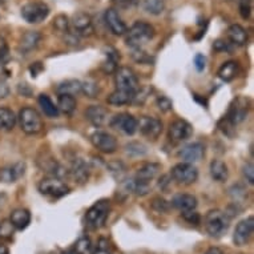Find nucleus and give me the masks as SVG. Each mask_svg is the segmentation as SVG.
<instances>
[{"label":"nucleus","instance_id":"1","mask_svg":"<svg viewBox=\"0 0 254 254\" xmlns=\"http://www.w3.org/2000/svg\"><path fill=\"white\" fill-rule=\"evenodd\" d=\"M154 36V28L149 23L136 21L125 32V43L130 48H142L146 43L150 42Z\"/></svg>","mask_w":254,"mask_h":254},{"label":"nucleus","instance_id":"2","mask_svg":"<svg viewBox=\"0 0 254 254\" xmlns=\"http://www.w3.org/2000/svg\"><path fill=\"white\" fill-rule=\"evenodd\" d=\"M204 225L210 237L220 238L229 229L230 218L228 213H224L220 209H213L206 213Z\"/></svg>","mask_w":254,"mask_h":254},{"label":"nucleus","instance_id":"3","mask_svg":"<svg viewBox=\"0 0 254 254\" xmlns=\"http://www.w3.org/2000/svg\"><path fill=\"white\" fill-rule=\"evenodd\" d=\"M19 124H20L21 130L27 134H38L43 129V120L40 113L31 107H25L19 112Z\"/></svg>","mask_w":254,"mask_h":254},{"label":"nucleus","instance_id":"4","mask_svg":"<svg viewBox=\"0 0 254 254\" xmlns=\"http://www.w3.org/2000/svg\"><path fill=\"white\" fill-rule=\"evenodd\" d=\"M109 210H111V204L108 200H100L95 202L88 209L85 214L87 225L92 229H100L101 226H104L105 221L108 218Z\"/></svg>","mask_w":254,"mask_h":254},{"label":"nucleus","instance_id":"5","mask_svg":"<svg viewBox=\"0 0 254 254\" xmlns=\"http://www.w3.org/2000/svg\"><path fill=\"white\" fill-rule=\"evenodd\" d=\"M50 7L43 1H31L21 7V16L29 24H39L48 17Z\"/></svg>","mask_w":254,"mask_h":254},{"label":"nucleus","instance_id":"6","mask_svg":"<svg viewBox=\"0 0 254 254\" xmlns=\"http://www.w3.org/2000/svg\"><path fill=\"white\" fill-rule=\"evenodd\" d=\"M171 176L180 185H192L198 179V171L193 164L180 163L172 168Z\"/></svg>","mask_w":254,"mask_h":254},{"label":"nucleus","instance_id":"7","mask_svg":"<svg viewBox=\"0 0 254 254\" xmlns=\"http://www.w3.org/2000/svg\"><path fill=\"white\" fill-rule=\"evenodd\" d=\"M39 192L44 196L60 198L69 193V188L65 183H63L60 179L56 177H46L39 183Z\"/></svg>","mask_w":254,"mask_h":254},{"label":"nucleus","instance_id":"8","mask_svg":"<svg viewBox=\"0 0 254 254\" xmlns=\"http://www.w3.org/2000/svg\"><path fill=\"white\" fill-rule=\"evenodd\" d=\"M115 83L117 89L134 92L138 88V79L134 71L129 67L117 68L115 72Z\"/></svg>","mask_w":254,"mask_h":254},{"label":"nucleus","instance_id":"9","mask_svg":"<svg viewBox=\"0 0 254 254\" xmlns=\"http://www.w3.org/2000/svg\"><path fill=\"white\" fill-rule=\"evenodd\" d=\"M137 130L148 140H157L163 132V123L156 117L142 116L137 120Z\"/></svg>","mask_w":254,"mask_h":254},{"label":"nucleus","instance_id":"10","mask_svg":"<svg viewBox=\"0 0 254 254\" xmlns=\"http://www.w3.org/2000/svg\"><path fill=\"white\" fill-rule=\"evenodd\" d=\"M91 142L97 150L103 153H115L117 149L116 137L103 130H96L95 133H92Z\"/></svg>","mask_w":254,"mask_h":254},{"label":"nucleus","instance_id":"11","mask_svg":"<svg viewBox=\"0 0 254 254\" xmlns=\"http://www.w3.org/2000/svg\"><path fill=\"white\" fill-rule=\"evenodd\" d=\"M109 124L113 129H117L123 132L124 134L132 136L137 132V119H134L129 113H120L112 117Z\"/></svg>","mask_w":254,"mask_h":254},{"label":"nucleus","instance_id":"12","mask_svg":"<svg viewBox=\"0 0 254 254\" xmlns=\"http://www.w3.org/2000/svg\"><path fill=\"white\" fill-rule=\"evenodd\" d=\"M193 134L192 125L189 124L185 120H176L169 125V130H168V137L172 142L179 144L190 137Z\"/></svg>","mask_w":254,"mask_h":254},{"label":"nucleus","instance_id":"13","mask_svg":"<svg viewBox=\"0 0 254 254\" xmlns=\"http://www.w3.org/2000/svg\"><path fill=\"white\" fill-rule=\"evenodd\" d=\"M39 167L42 168L43 172H46L50 177H56V179H65L68 176V171L64 167L56 161V158L52 157L51 154H43V157L38 160Z\"/></svg>","mask_w":254,"mask_h":254},{"label":"nucleus","instance_id":"14","mask_svg":"<svg viewBox=\"0 0 254 254\" xmlns=\"http://www.w3.org/2000/svg\"><path fill=\"white\" fill-rule=\"evenodd\" d=\"M248 111H249V100L245 97H237L233 101V104L230 105L229 112L226 115L225 120L229 121L230 124L234 127V125L240 124L245 120Z\"/></svg>","mask_w":254,"mask_h":254},{"label":"nucleus","instance_id":"15","mask_svg":"<svg viewBox=\"0 0 254 254\" xmlns=\"http://www.w3.org/2000/svg\"><path fill=\"white\" fill-rule=\"evenodd\" d=\"M254 230V218L252 216L240 221L236 226L233 234V241L236 246H245L250 241V238L253 236Z\"/></svg>","mask_w":254,"mask_h":254},{"label":"nucleus","instance_id":"16","mask_svg":"<svg viewBox=\"0 0 254 254\" xmlns=\"http://www.w3.org/2000/svg\"><path fill=\"white\" fill-rule=\"evenodd\" d=\"M72 31L76 36H91L93 32L91 16L85 12H77L73 15L72 20L69 21Z\"/></svg>","mask_w":254,"mask_h":254},{"label":"nucleus","instance_id":"17","mask_svg":"<svg viewBox=\"0 0 254 254\" xmlns=\"http://www.w3.org/2000/svg\"><path fill=\"white\" fill-rule=\"evenodd\" d=\"M89 175H91L89 165L84 161L83 158H75L72 161L69 169H68V176L77 184L87 183Z\"/></svg>","mask_w":254,"mask_h":254},{"label":"nucleus","instance_id":"18","mask_svg":"<svg viewBox=\"0 0 254 254\" xmlns=\"http://www.w3.org/2000/svg\"><path fill=\"white\" fill-rule=\"evenodd\" d=\"M205 154V146L201 142H193L189 145L184 146L183 149L179 152L180 158L183 160L184 163H197L202 160Z\"/></svg>","mask_w":254,"mask_h":254},{"label":"nucleus","instance_id":"19","mask_svg":"<svg viewBox=\"0 0 254 254\" xmlns=\"http://www.w3.org/2000/svg\"><path fill=\"white\" fill-rule=\"evenodd\" d=\"M104 19L107 25H108L109 31L113 35H116V36H123V35H125L128 28H127V25H125V23L123 21V19H121V16L119 15L116 9H107L104 13Z\"/></svg>","mask_w":254,"mask_h":254},{"label":"nucleus","instance_id":"20","mask_svg":"<svg viewBox=\"0 0 254 254\" xmlns=\"http://www.w3.org/2000/svg\"><path fill=\"white\" fill-rule=\"evenodd\" d=\"M85 117L93 127H103L108 123V112L100 105H91L85 111Z\"/></svg>","mask_w":254,"mask_h":254},{"label":"nucleus","instance_id":"21","mask_svg":"<svg viewBox=\"0 0 254 254\" xmlns=\"http://www.w3.org/2000/svg\"><path fill=\"white\" fill-rule=\"evenodd\" d=\"M172 205L180 212H190L197 208V198L193 194L179 193L172 198Z\"/></svg>","mask_w":254,"mask_h":254},{"label":"nucleus","instance_id":"22","mask_svg":"<svg viewBox=\"0 0 254 254\" xmlns=\"http://www.w3.org/2000/svg\"><path fill=\"white\" fill-rule=\"evenodd\" d=\"M25 173V164L16 163L0 171V180L4 183H15L20 180Z\"/></svg>","mask_w":254,"mask_h":254},{"label":"nucleus","instance_id":"23","mask_svg":"<svg viewBox=\"0 0 254 254\" xmlns=\"http://www.w3.org/2000/svg\"><path fill=\"white\" fill-rule=\"evenodd\" d=\"M121 183H123V187H124L127 192L136 194V196H145L150 190L149 183L137 180L136 177L134 179L125 180V181H121Z\"/></svg>","mask_w":254,"mask_h":254},{"label":"nucleus","instance_id":"24","mask_svg":"<svg viewBox=\"0 0 254 254\" xmlns=\"http://www.w3.org/2000/svg\"><path fill=\"white\" fill-rule=\"evenodd\" d=\"M9 221H11V224H12V226L15 229L23 230L31 224V213H29V210H27V209H15V210L11 213Z\"/></svg>","mask_w":254,"mask_h":254},{"label":"nucleus","instance_id":"25","mask_svg":"<svg viewBox=\"0 0 254 254\" xmlns=\"http://www.w3.org/2000/svg\"><path fill=\"white\" fill-rule=\"evenodd\" d=\"M226 35H228V39L230 40L232 44L238 47L245 46L248 43V32L246 29L240 24H232L226 31Z\"/></svg>","mask_w":254,"mask_h":254},{"label":"nucleus","instance_id":"26","mask_svg":"<svg viewBox=\"0 0 254 254\" xmlns=\"http://www.w3.org/2000/svg\"><path fill=\"white\" fill-rule=\"evenodd\" d=\"M210 176L212 179L217 183H225L228 177H229V171H228V167L224 161L221 160H213L210 163Z\"/></svg>","mask_w":254,"mask_h":254},{"label":"nucleus","instance_id":"27","mask_svg":"<svg viewBox=\"0 0 254 254\" xmlns=\"http://www.w3.org/2000/svg\"><path fill=\"white\" fill-rule=\"evenodd\" d=\"M161 171V165L157 163H148L144 164L141 168H138L136 172V179L149 183L150 180H153L158 175V172Z\"/></svg>","mask_w":254,"mask_h":254},{"label":"nucleus","instance_id":"28","mask_svg":"<svg viewBox=\"0 0 254 254\" xmlns=\"http://www.w3.org/2000/svg\"><path fill=\"white\" fill-rule=\"evenodd\" d=\"M42 40V35L36 32V31H29L27 34L21 38V42H20V51L21 52H31V51H34L38 48L39 43Z\"/></svg>","mask_w":254,"mask_h":254},{"label":"nucleus","instance_id":"29","mask_svg":"<svg viewBox=\"0 0 254 254\" xmlns=\"http://www.w3.org/2000/svg\"><path fill=\"white\" fill-rule=\"evenodd\" d=\"M134 92L130 91H123V89H116V91L111 93L108 96V104L115 105V107H120V105L132 104L133 100Z\"/></svg>","mask_w":254,"mask_h":254},{"label":"nucleus","instance_id":"30","mask_svg":"<svg viewBox=\"0 0 254 254\" xmlns=\"http://www.w3.org/2000/svg\"><path fill=\"white\" fill-rule=\"evenodd\" d=\"M217 75H218V77L222 81L229 83V81H232L238 75V64L236 62H233V60L224 63L220 67V69H218V72H217Z\"/></svg>","mask_w":254,"mask_h":254},{"label":"nucleus","instance_id":"31","mask_svg":"<svg viewBox=\"0 0 254 254\" xmlns=\"http://www.w3.org/2000/svg\"><path fill=\"white\" fill-rule=\"evenodd\" d=\"M59 95H71V96H76L81 93V81L79 80H65L58 85L56 88Z\"/></svg>","mask_w":254,"mask_h":254},{"label":"nucleus","instance_id":"32","mask_svg":"<svg viewBox=\"0 0 254 254\" xmlns=\"http://www.w3.org/2000/svg\"><path fill=\"white\" fill-rule=\"evenodd\" d=\"M16 124V116L12 109L0 107V130H12Z\"/></svg>","mask_w":254,"mask_h":254},{"label":"nucleus","instance_id":"33","mask_svg":"<svg viewBox=\"0 0 254 254\" xmlns=\"http://www.w3.org/2000/svg\"><path fill=\"white\" fill-rule=\"evenodd\" d=\"M38 103L40 105V108H42L43 113L46 115L47 117H51V119H55V117L59 116V109H58V105L55 104L54 101L51 100L50 96L48 95H44L42 93L38 99Z\"/></svg>","mask_w":254,"mask_h":254},{"label":"nucleus","instance_id":"34","mask_svg":"<svg viewBox=\"0 0 254 254\" xmlns=\"http://www.w3.org/2000/svg\"><path fill=\"white\" fill-rule=\"evenodd\" d=\"M59 112L64 115H72L76 109V99L71 95H59L58 97Z\"/></svg>","mask_w":254,"mask_h":254},{"label":"nucleus","instance_id":"35","mask_svg":"<svg viewBox=\"0 0 254 254\" xmlns=\"http://www.w3.org/2000/svg\"><path fill=\"white\" fill-rule=\"evenodd\" d=\"M120 60V55L117 54V51L113 48H109L108 52L105 54V62L101 64V68L105 73H112L116 72L117 69V63Z\"/></svg>","mask_w":254,"mask_h":254},{"label":"nucleus","instance_id":"36","mask_svg":"<svg viewBox=\"0 0 254 254\" xmlns=\"http://www.w3.org/2000/svg\"><path fill=\"white\" fill-rule=\"evenodd\" d=\"M142 7L150 15H160L165 8V3L164 0H144Z\"/></svg>","mask_w":254,"mask_h":254},{"label":"nucleus","instance_id":"37","mask_svg":"<svg viewBox=\"0 0 254 254\" xmlns=\"http://www.w3.org/2000/svg\"><path fill=\"white\" fill-rule=\"evenodd\" d=\"M81 92L87 97H91V99H95V97L99 96L100 93V87L96 81H92V80H87L81 83Z\"/></svg>","mask_w":254,"mask_h":254},{"label":"nucleus","instance_id":"38","mask_svg":"<svg viewBox=\"0 0 254 254\" xmlns=\"http://www.w3.org/2000/svg\"><path fill=\"white\" fill-rule=\"evenodd\" d=\"M153 91V88L152 87H144V88H140V91H138V88L134 91V95H133V100H132V104H136V105H140V104H144V101L148 99L150 93Z\"/></svg>","mask_w":254,"mask_h":254},{"label":"nucleus","instance_id":"39","mask_svg":"<svg viewBox=\"0 0 254 254\" xmlns=\"http://www.w3.org/2000/svg\"><path fill=\"white\" fill-rule=\"evenodd\" d=\"M54 27L59 32L68 34L69 32V19L65 15H58L54 20Z\"/></svg>","mask_w":254,"mask_h":254},{"label":"nucleus","instance_id":"40","mask_svg":"<svg viewBox=\"0 0 254 254\" xmlns=\"http://www.w3.org/2000/svg\"><path fill=\"white\" fill-rule=\"evenodd\" d=\"M108 167H109V171H111V173L113 175V177H115L116 180H119V181H121L125 175L124 164L121 163V161H115V163H109Z\"/></svg>","mask_w":254,"mask_h":254},{"label":"nucleus","instance_id":"41","mask_svg":"<svg viewBox=\"0 0 254 254\" xmlns=\"http://www.w3.org/2000/svg\"><path fill=\"white\" fill-rule=\"evenodd\" d=\"M125 152L129 156H144L146 153V148L140 142H130L125 146Z\"/></svg>","mask_w":254,"mask_h":254},{"label":"nucleus","instance_id":"42","mask_svg":"<svg viewBox=\"0 0 254 254\" xmlns=\"http://www.w3.org/2000/svg\"><path fill=\"white\" fill-rule=\"evenodd\" d=\"M73 248H75L77 252H80L81 254H91L92 253L91 240H89L88 237L79 238V241L76 242Z\"/></svg>","mask_w":254,"mask_h":254},{"label":"nucleus","instance_id":"43","mask_svg":"<svg viewBox=\"0 0 254 254\" xmlns=\"http://www.w3.org/2000/svg\"><path fill=\"white\" fill-rule=\"evenodd\" d=\"M132 58L137 63H144V64H149L152 62V58L146 54L142 48H132Z\"/></svg>","mask_w":254,"mask_h":254},{"label":"nucleus","instance_id":"44","mask_svg":"<svg viewBox=\"0 0 254 254\" xmlns=\"http://www.w3.org/2000/svg\"><path fill=\"white\" fill-rule=\"evenodd\" d=\"M13 228L11 221H1L0 222V237L1 238H11L13 234Z\"/></svg>","mask_w":254,"mask_h":254},{"label":"nucleus","instance_id":"45","mask_svg":"<svg viewBox=\"0 0 254 254\" xmlns=\"http://www.w3.org/2000/svg\"><path fill=\"white\" fill-rule=\"evenodd\" d=\"M112 3L116 5V8L132 9L140 4V0H112Z\"/></svg>","mask_w":254,"mask_h":254},{"label":"nucleus","instance_id":"46","mask_svg":"<svg viewBox=\"0 0 254 254\" xmlns=\"http://www.w3.org/2000/svg\"><path fill=\"white\" fill-rule=\"evenodd\" d=\"M156 105L161 112H169L173 108V103L167 96H158L156 100Z\"/></svg>","mask_w":254,"mask_h":254},{"label":"nucleus","instance_id":"47","mask_svg":"<svg viewBox=\"0 0 254 254\" xmlns=\"http://www.w3.org/2000/svg\"><path fill=\"white\" fill-rule=\"evenodd\" d=\"M152 208L158 213H165L168 212V209H169V204H168L164 198H161V197H157V198H154L153 202H152Z\"/></svg>","mask_w":254,"mask_h":254},{"label":"nucleus","instance_id":"48","mask_svg":"<svg viewBox=\"0 0 254 254\" xmlns=\"http://www.w3.org/2000/svg\"><path fill=\"white\" fill-rule=\"evenodd\" d=\"M183 217L184 220L189 222V224H192V225H200L201 222V217L200 214L194 210H190V212H184L183 213Z\"/></svg>","mask_w":254,"mask_h":254},{"label":"nucleus","instance_id":"49","mask_svg":"<svg viewBox=\"0 0 254 254\" xmlns=\"http://www.w3.org/2000/svg\"><path fill=\"white\" fill-rule=\"evenodd\" d=\"M91 254H113L111 252V246H109V242L104 238H101L99 244H97V248L95 252H92Z\"/></svg>","mask_w":254,"mask_h":254},{"label":"nucleus","instance_id":"50","mask_svg":"<svg viewBox=\"0 0 254 254\" xmlns=\"http://www.w3.org/2000/svg\"><path fill=\"white\" fill-rule=\"evenodd\" d=\"M252 12V0H241L240 1V13L244 19H249Z\"/></svg>","mask_w":254,"mask_h":254},{"label":"nucleus","instance_id":"51","mask_svg":"<svg viewBox=\"0 0 254 254\" xmlns=\"http://www.w3.org/2000/svg\"><path fill=\"white\" fill-rule=\"evenodd\" d=\"M242 172H244V177H245L246 181H248L250 185H253V184H254V167H253V164H252V163L245 164V165H244V169H242Z\"/></svg>","mask_w":254,"mask_h":254},{"label":"nucleus","instance_id":"52","mask_svg":"<svg viewBox=\"0 0 254 254\" xmlns=\"http://www.w3.org/2000/svg\"><path fill=\"white\" fill-rule=\"evenodd\" d=\"M206 65V59H205L204 55H196V58H194V67H196L197 71H202Z\"/></svg>","mask_w":254,"mask_h":254},{"label":"nucleus","instance_id":"53","mask_svg":"<svg viewBox=\"0 0 254 254\" xmlns=\"http://www.w3.org/2000/svg\"><path fill=\"white\" fill-rule=\"evenodd\" d=\"M8 93H9L8 85H7V83H5L4 80L0 79V100L8 96Z\"/></svg>","mask_w":254,"mask_h":254},{"label":"nucleus","instance_id":"54","mask_svg":"<svg viewBox=\"0 0 254 254\" xmlns=\"http://www.w3.org/2000/svg\"><path fill=\"white\" fill-rule=\"evenodd\" d=\"M214 50H217V51H229V47H228V44H226L224 40H217V42L214 43Z\"/></svg>","mask_w":254,"mask_h":254},{"label":"nucleus","instance_id":"55","mask_svg":"<svg viewBox=\"0 0 254 254\" xmlns=\"http://www.w3.org/2000/svg\"><path fill=\"white\" fill-rule=\"evenodd\" d=\"M204 254H222V250L218 249V248H210Z\"/></svg>","mask_w":254,"mask_h":254},{"label":"nucleus","instance_id":"56","mask_svg":"<svg viewBox=\"0 0 254 254\" xmlns=\"http://www.w3.org/2000/svg\"><path fill=\"white\" fill-rule=\"evenodd\" d=\"M0 254H9L8 248H7L5 245H1V244H0Z\"/></svg>","mask_w":254,"mask_h":254},{"label":"nucleus","instance_id":"57","mask_svg":"<svg viewBox=\"0 0 254 254\" xmlns=\"http://www.w3.org/2000/svg\"><path fill=\"white\" fill-rule=\"evenodd\" d=\"M65 254H81L80 252H77V250L75 249V248H72V249H69Z\"/></svg>","mask_w":254,"mask_h":254},{"label":"nucleus","instance_id":"58","mask_svg":"<svg viewBox=\"0 0 254 254\" xmlns=\"http://www.w3.org/2000/svg\"><path fill=\"white\" fill-rule=\"evenodd\" d=\"M0 67H1V64H0Z\"/></svg>","mask_w":254,"mask_h":254}]
</instances>
